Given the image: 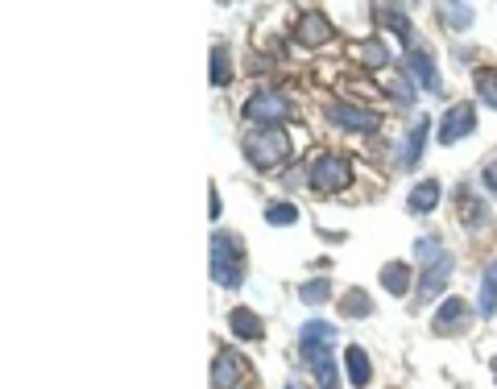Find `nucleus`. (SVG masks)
<instances>
[{
  "mask_svg": "<svg viewBox=\"0 0 497 389\" xmlns=\"http://www.w3.org/2000/svg\"><path fill=\"white\" fill-rule=\"evenodd\" d=\"M427 129H432V117H414L411 133H406V141H402V158H398V162L406 166V170H414V166L423 162V145H427Z\"/></svg>",
  "mask_w": 497,
  "mask_h": 389,
  "instance_id": "nucleus-13",
  "label": "nucleus"
},
{
  "mask_svg": "<svg viewBox=\"0 0 497 389\" xmlns=\"http://www.w3.org/2000/svg\"><path fill=\"white\" fill-rule=\"evenodd\" d=\"M286 389H307V385H303L299 377H291V381H286Z\"/></svg>",
  "mask_w": 497,
  "mask_h": 389,
  "instance_id": "nucleus-33",
  "label": "nucleus"
},
{
  "mask_svg": "<svg viewBox=\"0 0 497 389\" xmlns=\"http://www.w3.org/2000/svg\"><path fill=\"white\" fill-rule=\"evenodd\" d=\"M476 96H481V104L497 108V66H481L476 71Z\"/></svg>",
  "mask_w": 497,
  "mask_h": 389,
  "instance_id": "nucleus-24",
  "label": "nucleus"
},
{
  "mask_svg": "<svg viewBox=\"0 0 497 389\" xmlns=\"http://www.w3.org/2000/svg\"><path fill=\"white\" fill-rule=\"evenodd\" d=\"M443 253H448V249H443V240H440V237H419V240H414V257H419L423 265L440 261Z\"/></svg>",
  "mask_w": 497,
  "mask_h": 389,
  "instance_id": "nucleus-28",
  "label": "nucleus"
},
{
  "mask_svg": "<svg viewBox=\"0 0 497 389\" xmlns=\"http://www.w3.org/2000/svg\"><path fill=\"white\" fill-rule=\"evenodd\" d=\"M493 373H497V357H493Z\"/></svg>",
  "mask_w": 497,
  "mask_h": 389,
  "instance_id": "nucleus-34",
  "label": "nucleus"
},
{
  "mask_svg": "<svg viewBox=\"0 0 497 389\" xmlns=\"http://www.w3.org/2000/svg\"><path fill=\"white\" fill-rule=\"evenodd\" d=\"M332 340H336V327L332 324H324V319L303 324V332H299V348H303L307 365H311V360H319V357H332Z\"/></svg>",
  "mask_w": 497,
  "mask_h": 389,
  "instance_id": "nucleus-9",
  "label": "nucleus"
},
{
  "mask_svg": "<svg viewBox=\"0 0 497 389\" xmlns=\"http://www.w3.org/2000/svg\"><path fill=\"white\" fill-rule=\"evenodd\" d=\"M440 22L448 30H468L473 25V4H440Z\"/></svg>",
  "mask_w": 497,
  "mask_h": 389,
  "instance_id": "nucleus-23",
  "label": "nucleus"
},
{
  "mask_svg": "<svg viewBox=\"0 0 497 389\" xmlns=\"http://www.w3.org/2000/svg\"><path fill=\"white\" fill-rule=\"evenodd\" d=\"M207 207H212V220H216L220 212H224V203H220V194H216V191H212V199H207Z\"/></svg>",
  "mask_w": 497,
  "mask_h": 389,
  "instance_id": "nucleus-31",
  "label": "nucleus"
},
{
  "mask_svg": "<svg viewBox=\"0 0 497 389\" xmlns=\"http://www.w3.org/2000/svg\"><path fill=\"white\" fill-rule=\"evenodd\" d=\"M207 75H212V87H228V83H232V58H228V46H216V50H212Z\"/></svg>",
  "mask_w": 497,
  "mask_h": 389,
  "instance_id": "nucleus-20",
  "label": "nucleus"
},
{
  "mask_svg": "<svg viewBox=\"0 0 497 389\" xmlns=\"http://www.w3.org/2000/svg\"><path fill=\"white\" fill-rule=\"evenodd\" d=\"M361 63L365 66H386L389 63V46L386 42H361Z\"/></svg>",
  "mask_w": 497,
  "mask_h": 389,
  "instance_id": "nucleus-29",
  "label": "nucleus"
},
{
  "mask_svg": "<svg viewBox=\"0 0 497 389\" xmlns=\"http://www.w3.org/2000/svg\"><path fill=\"white\" fill-rule=\"evenodd\" d=\"M340 315H348V319H369V315H373V298H369L365 290H348L344 298H340Z\"/></svg>",
  "mask_w": 497,
  "mask_h": 389,
  "instance_id": "nucleus-21",
  "label": "nucleus"
},
{
  "mask_svg": "<svg viewBox=\"0 0 497 389\" xmlns=\"http://www.w3.org/2000/svg\"><path fill=\"white\" fill-rule=\"evenodd\" d=\"M245 373L248 365L237 348H220L216 360H212V389H237L245 381Z\"/></svg>",
  "mask_w": 497,
  "mask_h": 389,
  "instance_id": "nucleus-7",
  "label": "nucleus"
},
{
  "mask_svg": "<svg viewBox=\"0 0 497 389\" xmlns=\"http://www.w3.org/2000/svg\"><path fill=\"white\" fill-rule=\"evenodd\" d=\"M440 183L435 178H423V183H414L411 186V194H406V212L411 216H427V212H435L440 207Z\"/></svg>",
  "mask_w": 497,
  "mask_h": 389,
  "instance_id": "nucleus-14",
  "label": "nucleus"
},
{
  "mask_svg": "<svg viewBox=\"0 0 497 389\" xmlns=\"http://www.w3.org/2000/svg\"><path fill=\"white\" fill-rule=\"evenodd\" d=\"M344 373H348V381H353L357 389H365L369 381H373V365H369V352L361 344L344 348Z\"/></svg>",
  "mask_w": 497,
  "mask_h": 389,
  "instance_id": "nucleus-16",
  "label": "nucleus"
},
{
  "mask_svg": "<svg viewBox=\"0 0 497 389\" xmlns=\"http://www.w3.org/2000/svg\"><path fill=\"white\" fill-rule=\"evenodd\" d=\"M294 220H299V207L294 203H270L266 207V224H274V228H291Z\"/></svg>",
  "mask_w": 497,
  "mask_h": 389,
  "instance_id": "nucleus-27",
  "label": "nucleus"
},
{
  "mask_svg": "<svg viewBox=\"0 0 497 389\" xmlns=\"http://www.w3.org/2000/svg\"><path fill=\"white\" fill-rule=\"evenodd\" d=\"M381 286H386L394 298H402V294L411 290V265H406V261H389V265H381Z\"/></svg>",
  "mask_w": 497,
  "mask_h": 389,
  "instance_id": "nucleus-19",
  "label": "nucleus"
},
{
  "mask_svg": "<svg viewBox=\"0 0 497 389\" xmlns=\"http://www.w3.org/2000/svg\"><path fill=\"white\" fill-rule=\"evenodd\" d=\"M456 261L452 253H443L440 261H432V265H423V278H419V290H414V303H432L435 294H443V286H448V278H452Z\"/></svg>",
  "mask_w": 497,
  "mask_h": 389,
  "instance_id": "nucleus-8",
  "label": "nucleus"
},
{
  "mask_svg": "<svg viewBox=\"0 0 497 389\" xmlns=\"http://www.w3.org/2000/svg\"><path fill=\"white\" fill-rule=\"evenodd\" d=\"M245 120H253L257 129H282V120L291 117V99L282 96V91H274V87H261V91H253V96L245 99Z\"/></svg>",
  "mask_w": 497,
  "mask_h": 389,
  "instance_id": "nucleus-3",
  "label": "nucleus"
},
{
  "mask_svg": "<svg viewBox=\"0 0 497 389\" xmlns=\"http://www.w3.org/2000/svg\"><path fill=\"white\" fill-rule=\"evenodd\" d=\"M245 158L248 166H257V170H274L291 158V137L286 129H253L245 137Z\"/></svg>",
  "mask_w": 497,
  "mask_h": 389,
  "instance_id": "nucleus-2",
  "label": "nucleus"
},
{
  "mask_svg": "<svg viewBox=\"0 0 497 389\" xmlns=\"http://www.w3.org/2000/svg\"><path fill=\"white\" fill-rule=\"evenodd\" d=\"M332 22H327L324 13H303L299 17V30H294V38H299V46H307V50H315V46H327L332 42Z\"/></svg>",
  "mask_w": 497,
  "mask_h": 389,
  "instance_id": "nucleus-12",
  "label": "nucleus"
},
{
  "mask_svg": "<svg viewBox=\"0 0 497 389\" xmlns=\"http://www.w3.org/2000/svg\"><path fill=\"white\" fill-rule=\"evenodd\" d=\"M378 22L386 25V30L398 33V42L406 46V50H414V30H411V22H406V13H402L398 4H381V9H378Z\"/></svg>",
  "mask_w": 497,
  "mask_h": 389,
  "instance_id": "nucleus-17",
  "label": "nucleus"
},
{
  "mask_svg": "<svg viewBox=\"0 0 497 389\" xmlns=\"http://www.w3.org/2000/svg\"><path fill=\"white\" fill-rule=\"evenodd\" d=\"M228 327H232V335H237V340H261V335H266L261 315L248 311V307H237V311L228 315Z\"/></svg>",
  "mask_w": 497,
  "mask_h": 389,
  "instance_id": "nucleus-18",
  "label": "nucleus"
},
{
  "mask_svg": "<svg viewBox=\"0 0 497 389\" xmlns=\"http://www.w3.org/2000/svg\"><path fill=\"white\" fill-rule=\"evenodd\" d=\"M468 327H473L468 303H460V298H443V303L435 307V319H432L435 335H465Z\"/></svg>",
  "mask_w": 497,
  "mask_h": 389,
  "instance_id": "nucleus-6",
  "label": "nucleus"
},
{
  "mask_svg": "<svg viewBox=\"0 0 497 389\" xmlns=\"http://www.w3.org/2000/svg\"><path fill=\"white\" fill-rule=\"evenodd\" d=\"M476 315L493 319L497 315V261H489L481 270V286H476Z\"/></svg>",
  "mask_w": 497,
  "mask_h": 389,
  "instance_id": "nucleus-15",
  "label": "nucleus"
},
{
  "mask_svg": "<svg viewBox=\"0 0 497 389\" xmlns=\"http://www.w3.org/2000/svg\"><path fill=\"white\" fill-rule=\"evenodd\" d=\"M460 212H465V228H485L489 224V207L476 203L473 191H460Z\"/></svg>",
  "mask_w": 497,
  "mask_h": 389,
  "instance_id": "nucleus-22",
  "label": "nucleus"
},
{
  "mask_svg": "<svg viewBox=\"0 0 497 389\" xmlns=\"http://www.w3.org/2000/svg\"><path fill=\"white\" fill-rule=\"evenodd\" d=\"M327 120L344 133H373L381 125V112L365 108V104H353V99H336V104H327Z\"/></svg>",
  "mask_w": 497,
  "mask_h": 389,
  "instance_id": "nucleus-5",
  "label": "nucleus"
},
{
  "mask_svg": "<svg viewBox=\"0 0 497 389\" xmlns=\"http://www.w3.org/2000/svg\"><path fill=\"white\" fill-rule=\"evenodd\" d=\"M406 66H411L414 83H423V91H432V96H440L443 83H440V66H435L432 50L427 46H414V50H406Z\"/></svg>",
  "mask_w": 497,
  "mask_h": 389,
  "instance_id": "nucleus-11",
  "label": "nucleus"
},
{
  "mask_svg": "<svg viewBox=\"0 0 497 389\" xmlns=\"http://www.w3.org/2000/svg\"><path fill=\"white\" fill-rule=\"evenodd\" d=\"M481 183H485V191H489V194H497V153L485 162V170H481Z\"/></svg>",
  "mask_w": 497,
  "mask_h": 389,
  "instance_id": "nucleus-30",
  "label": "nucleus"
},
{
  "mask_svg": "<svg viewBox=\"0 0 497 389\" xmlns=\"http://www.w3.org/2000/svg\"><path fill=\"white\" fill-rule=\"evenodd\" d=\"M207 249H212V281H220L224 290H237L245 281V249H240V240L232 232H216Z\"/></svg>",
  "mask_w": 497,
  "mask_h": 389,
  "instance_id": "nucleus-1",
  "label": "nucleus"
},
{
  "mask_svg": "<svg viewBox=\"0 0 497 389\" xmlns=\"http://www.w3.org/2000/svg\"><path fill=\"white\" fill-rule=\"evenodd\" d=\"M307 178H311V186L319 194H336L353 183V162H348L344 153H319V158L307 166Z\"/></svg>",
  "mask_w": 497,
  "mask_h": 389,
  "instance_id": "nucleus-4",
  "label": "nucleus"
},
{
  "mask_svg": "<svg viewBox=\"0 0 497 389\" xmlns=\"http://www.w3.org/2000/svg\"><path fill=\"white\" fill-rule=\"evenodd\" d=\"M299 298H303L307 307H319V303H327V298H332V281H327V278L303 281V286H299Z\"/></svg>",
  "mask_w": 497,
  "mask_h": 389,
  "instance_id": "nucleus-25",
  "label": "nucleus"
},
{
  "mask_svg": "<svg viewBox=\"0 0 497 389\" xmlns=\"http://www.w3.org/2000/svg\"><path fill=\"white\" fill-rule=\"evenodd\" d=\"M311 373H315V385H319V389H340V373H336L332 357L311 360Z\"/></svg>",
  "mask_w": 497,
  "mask_h": 389,
  "instance_id": "nucleus-26",
  "label": "nucleus"
},
{
  "mask_svg": "<svg viewBox=\"0 0 497 389\" xmlns=\"http://www.w3.org/2000/svg\"><path fill=\"white\" fill-rule=\"evenodd\" d=\"M473 129H476V108L473 104H452L448 117L440 120V141L443 145H456V141H465Z\"/></svg>",
  "mask_w": 497,
  "mask_h": 389,
  "instance_id": "nucleus-10",
  "label": "nucleus"
},
{
  "mask_svg": "<svg viewBox=\"0 0 497 389\" xmlns=\"http://www.w3.org/2000/svg\"><path fill=\"white\" fill-rule=\"evenodd\" d=\"M286 186H291V191H294V186H303V170H291V174H286Z\"/></svg>",
  "mask_w": 497,
  "mask_h": 389,
  "instance_id": "nucleus-32",
  "label": "nucleus"
}]
</instances>
